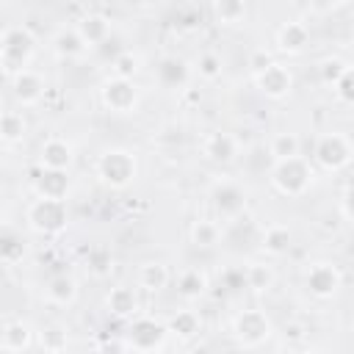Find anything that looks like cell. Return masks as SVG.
Here are the masks:
<instances>
[{"label":"cell","mask_w":354,"mask_h":354,"mask_svg":"<svg viewBox=\"0 0 354 354\" xmlns=\"http://www.w3.org/2000/svg\"><path fill=\"white\" fill-rule=\"evenodd\" d=\"M238 152H241V144H238V138H235L232 133H227V130H213V133H207L205 141H202V155H205L210 163H216V166H230V163L238 158Z\"/></svg>","instance_id":"5bb4252c"},{"label":"cell","mask_w":354,"mask_h":354,"mask_svg":"<svg viewBox=\"0 0 354 354\" xmlns=\"http://www.w3.org/2000/svg\"><path fill=\"white\" fill-rule=\"evenodd\" d=\"M340 205H343V216H346V218H351V213H348V188L343 191V199H340Z\"/></svg>","instance_id":"ab89813d"},{"label":"cell","mask_w":354,"mask_h":354,"mask_svg":"<svg viewBox=\"0 0 354 354\" xmlns=\"http://www.w3.org/2000/svg\"><path fill=\"white\" fill-rule=\"evenodd\" d=\"M44 91H47V83L36 69L25 66V69L11 75V94L19 105H39Z\"/></svg>","instance_id":"4fadbf2b"},{"label":"cell","mask_w":354,"mask_h":354,"mask_svg":"<svg viewBox=\"0 0 354 354\" xmlns=\"http://www.w3.org/2000/svg\"><path fill=\"white\" fill-rule=\"evenodd\" d=\"M66 343H69V337H66V332H61V329H47V332H41V348H47V351H61V348H66Z\"/></svg>","instance_id":"8d00e7d4"},{"label":"cell","mask_w":354,"mask_h":354,"mask_svg":"<svg viewBox=\"0 0 354 354\" xmlns=\"http://www.w3.org/2000/svg\"><path fill=\"white\" fill-rule=\"evenodd\" d=\"M30 343H33V329L25 321L14 318V321L3 324V329H0V348L22 351V348H30Z\"/></svg>","instance_id":"cb8c5ba5"},{"label":"cell","mask_w":354,"mask_h":354,"mask_svg":"<svg viewBox=\"0 0 354 354\" xmlns=\"http://www.w3.org/2000/svg\"><path fill=\"white\" fill-rule=\"evenodd\" d=\"M274 279H277L274 268H271L268 263H263V260L249 263L246 271H243V282H246V288H252V290H257V293L271 290V288H274Z\"/></svg>","instance_id":"83f0119b"},{"label":"cell","mask_w":354,"mask_h":354,"mask_svg":"<svg viewBox=\"0 0 354 354\" xmlns=\"http://www.w3.org/2000/svg\"><path fill=\"white\" fill-rule=\"evenodd\" d=\"M138 307H141L138 293H136V288H130V285H116V288H111L108 296H105V310H108L113 318H133V315H138Z\"/></svg>","instance_id":"e0dca14e"},{"label":"cell","mask_w":354,"mask_h":354,"mask_svg":"<svg viewBox=\"0 0 354 354\" xmlns=\"http://www.w3.org/2000/svg\"><path fill=\"white\" fill-rule=\"evenodd\" d=\"M25 257V241L17 232H0V260L19 263Z\"/></svg>","instance_id":"d6a6232c"},{"label":"cell","mask_w":354,"mask_h":354,"mask_svg":"<svg viewBox=\"0 0 354 354\" xmlns=\"http://www.w3.org/2000/svg\"><path fill=\"white\" fill-rule=\"evenodd\" d=\"M94 171L100 177V183L111 191H124L136 183L138 177V158L124 149V147H111V149H102L97 155V163H94Z\"/></svg>","instance_id":"7a4b0ae2"},{"label":"cell","mask_w":354,"mask_h":354,"mask_svg":"<svg viewBox=\"0 0 354 354\" xmlns=\"http://www.w3.org/2000/svg\"><path fill=\"white\" fill-rule=\"evenodd\" d=\"M177 293L183 299H188V301L205 296L207 293V274L202 268H185V271H180V277H177Z\"/></svg>","instance_id":"484cf974"},{"label":"cell","mask_w":354,"mask_h":354,"mask_svg":"<svg viewBox=\"0 0 354 354\" xmlns=\"http://www.w3.org/2000/svg\"><path fill=\"white\" fill-rule=\"evenodd\" d=\"M28 133V122L19 111H0V141L17 144Z\"/></svg>","instance_id":"f1b7e54d"},{"label":"cell","mask_w":354,"mask_h":354,"mask_svg":"<svg viewBox=\"0 0 354 354\" xmlns=\"http://www.w3.org/2000/svg\"><path fill=\"white\" fill-rule=\"evenodd\" d=\"M299 149H301L299 136H296V133H288V130L277 133V136L268 141V155H271L274 160H277V158H290V155H299Z\"/></svg>","instance_id":"4dcf8cb0"},{"label":"cell","mask_w":354,"mask_h":354,"mask_svg":"<svg viewBox=\"0 0 354 354\" xmlns=\"http://www.w3.org/2000/svg\"><path fill=\"white\" fill-rule=\"evenodd\" d=\"M268 180H271L277 194H282V196H301L315 183V169L301 155L277 158L271 163V169H268Z\"/></svg>","instance_id":"6da1fadb"},{"label":"cell","mask_w":354,"mask_h":354,"mask_svg":"<svg viewBox=\"0 0 354 354\" xmlns=\"http://www.w3.org/2000/svg\"><path fill=\"white\" fill-rule=\"evenodd\" d=\"M53 50H55V55L58 58H64V61H75V58H80V55H86V41L80 39V33H77V28H58L55 33H53Z\"/></svg>","instance_id":"7402d4cb"},{"label":"cell","mask_w":354,"mask_h":354,"mask_svg":"<svg viewBox=\"0 0 354 354\" xmlns=\"http://www.w3.org/2000/svg\"><path fill=\"white\" fill-rule=\"evenodd\" d=\"M254 86L266 100H285L293 91V72L285 64L271 61L263 72L254 75Z\"/></svg>","instance_id":"8fae6325"},{"label":"cell","mask_w":354,"mask_h":354,"mask_svg":"<svg viewBox=\"0 0 354 354\" xmlns=\"http://www.w3.org/2000/svg\"><path fill=\"white\" fill-rule=\"evenodd\" d=\"M313 160L324 171H340L351 163V141L343 133H321L313 144Z\"/></svg>","instance_id":"ba28073f"},{"label":"cell","mask_w":354,"mask_h":354,"mask_svg":"<svg viewBox=\"0 0 354 354\" xmlns=\"http://www.w3.org/2000/svg\"><path fill=\"white\" fill-rule=\"evenodd\" d=\"M100 102L111 113H136L141 102V88L136 86L133 77L111 75L100 83Z\"/></svg>","instance_id":"8992f818"},{"label":"cell","mask_w":354,"mask_h":354,"mask_svg":"<svg viewBox=\"0 0 354 354\" xmlns=\"http://www.w3.org/2000/svg\"><path fill=\"white\" fill-rule=\"evenodd\" d=\"M169 329L166 324L149 318V315H133L127 332H124V348L133 351H160L166 346Z\"/></svg>","instance_id":"52a82bcc"},{"label":"cell","mask_w":354,"mask_h":354,"mask_svg":"<svg viewBox=\"0 0 354 354\" xmlns=\"http://www.w3.org/2000/svg\"><path fill=\"white\" fill-rule=\"evenodd\" d=\"M307 44H310V28L304 22H285L277 30V47H279V53L299 55V53L307 50Z\"/></svg>","instance_id":"d6986e66"},{"label":"cell","mask_w":354,"mask_h":354,"mask_svg":"<svg viewBox=\"0 0 354 354\" xmlns=\"http://www.w3.org/2000/svg\"><path fill=\"white\" fill-rule=\"evenodd\" d=\"M194 69L188 66L185 58L180 55H163L158 64H155V83L160 88H169V91H180L188 86Z\"/></svg>","instance_id":"7c38bea8"},{"label":"cell","mask_w":354,"mask_h":354,"mask_svg":"<svg viewBox=\"0 0 354 354\" xmlns=\"http://www.w3.org/2000/svg\"><path fill=\"white\" fill-rule=\"evenodd\" d=\"M180 144L183 141V127L180 124H163L158 133V144Z\"/></svg>","instance_id":"74e56055"},{"label":"cell","mask_w":354,"mask_h":354,"mask_svg":"<svg viewBox=\"0 0 354 354\" xmlns=\"http://www.w3.org/2000/svg\"><path fill=\"white\" fill-rule=\"evenodd\" d=\"M169 279H171V271H169V266L160 263V260H147V263H141V266H138V274H136L138 288L147 290V293H160V290L169 285Z\"/></svg>","instance_id":"44dd1931"},{"label":"cell","mask_w":354,"mask_h":354,"mask_svg":"<svg viewBox=\"0 0 354 354\" xmlns=\"http://www.w3.org/2000/svg\"><path fill=\"white\" fill-rule=\"evenodd\" d=\"M332 88H335V97H337L343 105H351V102H354V80H351V69H348L343 77H337Z\"/></svg>","instance_id":"d590c367"},{"label":"cell","mask_w":354,"mask_h":354,"mask_svg":"<svg viewBox=\"0 0 354 354\" xmlns=\"http://www.w3.org/2000/svg\"><path fill=\"white\" fill-rule=\"evenodd\" d=\"M72 163H75V147L66 138L53 136V138H47L41 144V149H39V166L41 169H64V171H69Z\"/></svg>","instance_id":"9a60e30c"},{"label":"cell","mask_w":354,"mask_h":354,"mask_svg":"<svg viewBox=\"0 0 354 354\" xmlns=\"http://www.w3.org/2000/svg\"><path fill=\"white\" fill-rule=\"evenodd\" d=\"M232 335L243 348H257L274 335V324L263 310H241L232 318Z\"/></svg>","instance_id":"9c48e42d"},{"label":"cell","mask_w":354,"mask_h":354,"mask_svg":"<svg viewBox=\"0 0 354 354\" xmlns=\"http://www.w3.org/2000/svg\"><path fill=\"white\" fill-rule=\"evenodd\" d=\"M25 224L30 232L53 238L61 235L69 224V207L66 199H47V196H36L28 210H25Z\"/></svg>","instance_id":"3957f363"},{"label":"cell","mask_w":354,"mask_h":354,"mask_svg":"<svg viewBox=\"0 0 354 354\" xmlns=\"http://www.w3.org/2000/svg\"><path fill=\"white\" fill-rule=\"evenodd\" d=\"M111 69H113V75H119V77H136L138 69H141V58H138L133 50H122V53L113 58Z\"/></svg>","instance_id":"836d02e7"},{"label":"cell","mask_w":354,"mask_h":354,"mask_svg":"<svg viewBox=\"0 0 354 354\" xmlns=\"http://www.w3.org/2000/svg\"><path fill=\"white\" fill-rule=\"evenodd\" d=\"M194 72L202 77V80H218L221 72H224V64H221V55L213 53V50H205L199 53L196 64H194Z\"/></svg>","instance_id":"1f68e13d"},{"label":"cell","mask_w":354,"mask_h":354,"mask_svg":"<svg viewBox=\"0 0 354 354\" xmlns=\"http://www.w3.org/2000/svg\"><path fill=\"white\" fill-rule=\"evenodd\" d=\"M210 8L221 25H238L246 17V0H210Z\"/></svg>","instance_id":"f546056e"},{"label":"cell","mask_w":354,"mask_h":354,"mask_svg":"<svg viewBox=\"0 0 354 354\" xmlns=\"http://www.w3.org/2000/svg\"><path fill=\"white\" fill-rule=\"evenodd\" d=\"M348 69H351V64H348L346 58H337V55L324 58V61H321V66H318L321 80H324L326 86H335V80H337V77H343Z\"/></svg>","instance_id":"e575fe53"},{"label":"cell","mask_w":354,"mask_h":354,"mask_svg":"<svg viewBox=\"0 0 354 354\" xmlns=\"http://www.w3.org/2000/svg\"><path fill=\"white\" fill-rule=\"evenodd\" d=\"M36 44L39 41H36V36H33L30 28H25V25L6 28L0 33V66L8 75L25 69L33 61V55H36Z\"/></svg>","instance_id":"277c9868"},{"label":"cell","mask_w":354,"mask_h":354,"mask_svg":"<svg viewBox=\"0 0 354 354\" xmlns=\"http://www.w3.org/2000/svg\"><path fill=\"white\" fill-rule=\"evenodd\" d=\"M77 279L75 277H69V274H55V277H50L47 279V285H44V299L50 301V304H55V307H69V304H75V299H77Z\"/></svg>","instance_id":"ffe728a7"},{"label":"cell","mask_w":354,"mask_h":354,"mask_svg":"<svg viewBox=\"0 0 354 354\" xmlns=\"http://www.w3.org/2000/svg\"><path fill=\"white\" fill-rule=\"evenodd\" d=\"M188 238H191V243H194L196 249H213V246L221 243L224 230H221V224L213 221V218H196V221L191 224V230H188Z\"/></svg>","instance_id":"d4e9b609"},{"label":"cell","mask_w":354,"mask_h":354,"mask_svg":"<svg viewBox=\"0 0 354 354\" xmlns=\"http://www.w3.org/2000/svg\"><path fill=\"white\" fill-rule=\"evenodd\" d=\"M33 194L47 199H66L69 194V171L64 169H39L33 177Z\"/></svg>","instance_id":"2e32d148"},{"label":"cell","mask_w":354,"mask_h":354,"mask_svg":"<svg viewBox=\"0 0 354 354\" xmlns=\"http://www.w3.org/2000/svg\"><path fill=\"white\" fill-rule=\"evenodd\" d=\"M207 199H210V207L216 213L218 221H235L238 216L246 213V205H249V196H246V188L230 177H218L210 183L207 188Z\"/></svg>","instance_id":"5b68a950"},{"label":"cell","mask_w":354,"mask_h":354,"mask_svg":"<svg viewBox=\"0 0 354 354\" xmlns=\"http://www.w3.org/2000/svg\"><path fill=\"white\" fill-rule=\"evenodd\" d=\"M166 329H169V335L180 337V340H191V337H196L202 332V318L194 310H180V313H174L169 318Z\"/></svg>","instance_id":"4316f807"},{"label":"cell","mask_w":354,"mask_h":354,"mask_svg":"<svg viewBox=\"0 0 354 354\" xmlns=\"http://www.w3.org/2000/svg\"><path fill=\"white\" fill-rule=\"evenodd\" d=\"M293 246V232L285 227V224H271L260 232V249L271 257H282L288 254Z\"/></svg>","instance_id":"603a6c76"},{"label":"cell","mask_w":354,"mask_h":354,"mask_svg":"<svg viewBox=\"0 0 354 354\" xmlns=\"http://www.w3.org/2000/svg\"><path fill=\"white\" fill-rule=\"evenodd\" d=\"M268 64H271V55H268L266 50H257V53H252V55H249V69H252V75L263 72Z\"/></svg>","instance_id":"f35d334b"},{"label":"cell","mask_w":354,"mask_h":354,"mask_svg":"<svg viewBox=\"0 0 354 354\" xmlns=\"http://www.w3.org/2000/svg\"><path fill=\"white\" fill-rule=\"evenodd\" d=\"M343 285V274L335 263L318 260L304 268V288L313 299H332Z\"/></svg>","instance_id":"30bf717a"},{"label":"cell","mask_w":354,"mask_h":354,"mask_svg":"<svg viewBox=\"0 0 354 354\" xmlns=\"http://www.w3.org/2000/svg\"><path fill=\"white\" fill-rule=\"evenodd\" d=\"M75 28H77L80 39L86 41V47H100V44H105L108 36H111V19H108L105 14H97V11L83 14Z\"/></svg>","instance_id":"ac0fdd59"}]
</instances>
